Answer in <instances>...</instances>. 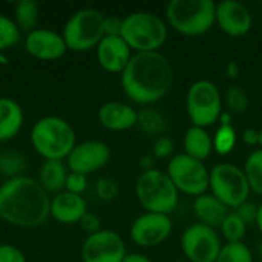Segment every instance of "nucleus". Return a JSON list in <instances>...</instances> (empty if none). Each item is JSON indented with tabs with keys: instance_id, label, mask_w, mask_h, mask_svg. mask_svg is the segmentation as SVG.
Returning a JSON list of instances; mask_svg holds the SVG:
<instances>
[{
	"instance_id": "31",
	"label": "nucleus",
	"mask_w": 262,
	"mask_h": 262,
	"mask_svg": "<svg viewBox=\"0 0 262 262\" xmlns=\"http://www.w3.org/2000/svg\"><path fill=\"white\" fill-rule=\"evenodd\" d=\"M246 223L236 213H229L221 224V232L227 243H243V238L246 236Z\"/></svg>"
},
{
	"instance_id": "10",
	"label": "nucleus",
	"mask_w": 262,
	"mask_h": 262,
	"mask_svg": "<svg viewBox=\"0 0 262 262\" xmlns=\"http://www.w3.org/2000/svg\"><path fill=\"white\" fill-rule=\"evenodd\" d=\"M166 173L177 190L186 195L201 196L209 189L210 172L203 161H198L186 154L172 157Z\"/></svg>"
},
{
	"instance_id": "13",
	"label": "nucleus",
	"mask_w": 262,
	"mask_h": 262,
	"mask_svg": "<svg viewBox=\"0 0 262 262\" xmlns=\"http://www.w3.org/2000/svg\"><path fill=\"white\" fill-rule=\"evenodd\" d=\"M111 160V147L98 140H88L77 143L69 157L66 158V166L69 172L91 175L101 167H104Z\"/></svg>"
},
{
	"instance_id": "20",
	"label": "nucleus",
	"mask_w": 262,
	"mask_h": 262,
	"mask_svg": "<svg viewBox=\"0 0 262 262\" xmlns=\"http://www.w3.org/2000/svg\"><path fill=\"white\" fill-rule=\"evenodd\" d=\"M25 123V112L18 101L9 97H0V143L15 138Z\"/></svg>"
},
{
	"instance_id": "8",
	"label": "nucleus",
	"mask_w": 262,
	"mask_h": 262,
	"mask_svg": "<svg viewBox=\"0 0 262 262\" xmlns=\"http://www.w3.org/2000/svg\"><path fill=\"white\" fill-rule=\"evenodd\" d=\"M186 109L192 126L206 129L216 123L223 112V98L216 84L210 80L192 83L186 97Z\"/></svg>"
},
{
	"instance_id": "4",
	"label": "nucleus",
	"mask_w": 262,
	"mask_h": 262,
	"mask_svg": "<svg viewBox=\"0 0 262 262\" xmlns=\"http://www.w3.org/2000/svg\"><path fill=\"white\" fill-rule=\"evenodd\" d=\"M166 18L183 35H203L216 23V3L212 0H172L166 8Z\"/></svg>"
},
{
	"instance_id": "37",
	"label": "nucleus",
	"mask_w": 262,
	"mask_h": 262,
	"mask_svg": "<svg viewBox=\"0 0 262 262\" xmlns=\"http://www.w3.org/2000/svg\"><path fill=\"white\" fill-rule=\"evenodd\" d=\"M244 223L246 226L249 224H256V218H258V206L255 203L246 201L244 204H241L236 212H235Z\"/></svg>"
},
{
	"instance_id": "43",
	"label": "nucleus",
	"mask_w": 262,
	"mask_h": 262,
	"mask_svg": "<svg viewBox=\"0 0 262 262\" xmlns=\"http://www.w3.org/2000/svg\"><path fill=\"white\" fill-rule=\"evenodd\" d=\"M123 262H152L147 256L141 255V253H127Z\"/></svg>"
},
{
	"instance_id": "19",
	"label": "nucleus",
	"mask_w": 262,
	"mask_h": 262,
	"mask_svg": "<svg viewBox=\"0 0 262 262\" xmlns=\"http://www.w3.org/2000/svg\"><path fill=\"white\" fill-rule=\"evenodd\" d=\"M97 117L104 129L123 132L137 126L138 111L121 101H107L98 109Z\"/></svg>"
},
{
	"instance_id": "33",
	"label": "nucleus",
	"mask_w": 262,
	"mask_h": 262,
	"mask_svg": "<svg viewBox=\"0 0 262 262\" xmlns=\"http://www.w3.org/2000/svg\"><path fill=\"white\" fill-rule=\"evenodd\" d=\"M88 189V177L81 175V173H75V172H69L68 178H66V184H64V190L74 195H81L84 193V190Z\"/></svg>"
},
{
	"instance_id": "6",
	"label": "nucleus",
	"mask_w": 262,
	"mask_h": 262,
	"mask_svg": "<svg viewBox=\"0 0 262 262\" xmlns=\"http://www.w3.org/2000/svg\"><path fill=\"white\" fill-rule=\"evenodd\" d=\"M178 190L167 177V173L152 169L141 172L135 184V195L138 203L150 213L169 215L177 209Z\"/></svg>"
},
{
	"instance_id": "38",
	"label": "nucleus",
	"mask_w": 262,
	"mask_h": 262,
	"mask_svg": "<svg viewBox=\"0 0 262 262\" xmlns=\"http://www.w3.org/2000/svg\"><path fill=\"white\" fill-rule=\"evenodd\" d=\"M78 226H80L81 230L86 232L88 235H92V233H97V232L101 230L100 218H98L95 213H92V212H88V213L81 218V221L78 223Z\"/></svg>"
},
{
	"instance_id": "32",
	"label": "nucleus",
	"mask_w": 262,
	"mask_h": 262,
	"mask_svg": "<svg viewBox=\"0 0 262 262\" xmlns=\"http://www.w3.org/2000/svg\"><path fill=\"white\" fill-rule=\"evenodd\" d=\"M226 101L227 106L232 112L236 114H243L249 109L250 101H249V95L246 94V91L239 86H230L226 92Z\"/></svg>"
},
{
	"instance_id": "22",
	"label": "nucleus",
	"mask_w": 262,
	"mask_h": 262,
	"mask_svg": "<svg viewBox=\"0 0 262 262\" xmlns=\"http://www.w3.org/2000/svg\"><path fill=\"white\" fill-rule=\"evenodd\" d=\"M68 173L69 169L63 161H43L38 169L37 181L48 193L55 195L64 190Z\"/></svg>"
},
{
	"instance_id": "23",
	"label": "nucleus",
	"mask_w": 262,
	"mask_h": 262,
	"mask_svg": "<svg viewBox=\"0 0 262 262\" xmlns=\"http://www.w3.org/2000/svg\"><path fill=\"white\" fill-rule=\"evenodd\" d=\"M183 146H184L186 155H189L198 161H203L207 157H210V154L213 150V138L209 135V132L206 129L192 126L184 134Z\"/></svg>"
},
{
	"instance_id": "45",
	"label": "nucleus",
	"mask_w": 262,
	"mask_h": 262,
	"mask_svg": "<svg viewBox=\"0 0 262 262\" xmlns=\"http://www.w3.org/2000/svg\"><path fill=\"white\" fill-rule=\"evenodd\" d=\"M256 226L262 233V203L258 206V218H256Z\"/></svg>"
},
{
	"instance_id": "47",
	"label": "nucleus",
	"mask_w": 262,
	"mask_h": 262,
	"mask_svg": "<svg viewBox=\"0 0 262 262\" xmlns=\"http://www.w3.org/2000/svg\"><path fill=\"white\" fill-rule=\"evenodd\" d=\"M259 146H261L262 149V127L259 129Z\"/></svg>"
},
{
	"instance_id": "16",
	"label": "nucleus",
	"mask_w": 262,
	"mask_h": 262,
	"mask_svg": "<svg viewBox=\"0 0 262 262\" xmlns=\"http://www.w3.org/2000/svg\"><path fill=\"white\" fill-rule=\"evenodd\" d=\"M216 25L230 37H243L252 29L253 18L246 5L226 0L216 5Z\"/></svg>"
},
{
	"instance_id": "3",
	"label": "nucleus",
	"mask_w": 262,
	"mask_h": 262,
	"mask_svg": "<svg viewBox=\"0 0 262 262\" xmlns=\"http://www.w3.org/2000/svg\"><path fill=\"white\" fill-rule=\"evenodd\" d=\"M29 141L45 161H63L77 146V134L68 120L48 115L32 124Z\"/></svg>"
},
{
	"instance_id": "39",
	"label": "nucleus",
	"mask_w": 262,
	"mask_h": 262,
	"mask_svg": "<svg viewBox=\"0 0 262 262\" xmlns=\"http://www.w3.org/2000/svg\"><path fill=\"white\" fill-rule=\"evenodd\" d=\"M123 18L118 17H104V35H121Z\"/></svg>"
},
{
	"instance_id": "35",
	"label": "nucleus",
	"mask_w": 262,
	"mask_h": 262,
	"mask_svg": "<svg viewBox=\"0 0 262 262\" xmlns=\"http://www.w3.org/2000/svg\"><path fill=\"white\" fill-rule=\"evenodd\" d=\"M152 154H154V158H158V160L169 158L173 154V141L167 135L155 138V143H154V147H152Z\"/></svg>"
},
{
	"instance_id": "29",
	"label": "nucleus",
	"mask_w": 262,
	"mask_h": 262,
	"mask_svg": "<svg viewBox=\"0 0 262 262\" xmlns=\"http://www.w3.org/2000/svg\"><path fill=\"white\" fill-rule=\"evenodd\" d=\"M21 38V32L17 28L14 18L0 14V52L15 46Z\"/></svg>"
},
{
	"instance_id": "15",
	"label": "nucleus",
	"mask_w": 262,
	"mask_h": 262,
	"mask_svg": "<svg viewBox=\"0 0 262 262\" xmlns=\"http://www.w3.org/2000/svg\"><path fill=\"white\" fill-rule=\"evenodd\" d=\"M23 45L31 57L41 61L58 60L69 51L63 35L48 28H37L26 34Z\"/></svg>"
},
{
	"instance_id": "11",
	"label": "nucleus",
	"mask_w": 262,
	"mask_h": 262,
	"mask_svg": "<svg viewBox=\"0 0 262 262\" xmlns=\"http://www.w3.org/2000/svg\"><path fill=\"white\" fill-rule=\"evenodd\" d=\"M181 249L190 262H216L223 246L215 229L196 223L184 230Z\"/></svg>"
},
{
	"instance_id": "7",
	"label": "nucleus",
	"mask_w": 262,
	"mask_h": 262,
	"mask_svg": "<svg viewBox=\"0 0 262 262\" xmlns=\"http://www.w3.org/2000/svg\"><path fill=\"white\" fill-rule=\"evenodd\" d=\"M66 46L74 52L95 49L104 37V15L95 8L75 11L63 26L61 32Z\"/></svg>"
},
{
	"instance_id": "17",
	"label": "nucleus",
	"mask_w": 262,
	"mask_h": 262,
	"mask_svg": "<svg viewBox=\"0 0 262 262\" xmlns=\"http://www.w3.org/2000/svg\"><path fill=\"white\" fill-rule=\"evenodd\" d=\"M95 51L98 64L111 74H121L134 55L121 35H104Z\"/></svg>"
},
{
	"instance_id": "44",
	"label": "nucleus",
	"mask_w": 262,
	"mask_h": 262,
	"mask_svg": "<svg viewBox=\"0 0 262 262\" xmlns=\"http://www.w3.org/2000/svg\"><path fill=\"white\" fill-rule=\"evenodd\" d=\"M218 121H220V126H233V118L230 112H221Z\"/></svg>"
},
{
	"instance_id": "40",
	"label": "nucleus",
	"mask_w": 262,
	"mask_h": 262,
	"mask_svg": "<svg viewBox=\"0 0 262 262\" xmlns=\"http://www.w3.org/2000/svg\"><path fill=\"white\" fill-rule=\"evenodd\" d=\"M243 140H244L246 144H250V146L259 144V130H256V129H247V130H244Z\"/></svg>"
},
{
	"instance_id": "5",
	"label": "nucleus",
	"mask_w": 262,
	"mask_h": 262,
	"mask_svg": "<svg viewBox=\"0 0 262 262\" xmlns=\"http://www.w3.org/2000/svg\"><path fill=\"white\" fill-rule=\"evenodd\" d=\"M121 38L135 52H158L167 40V26L152 12H132L123 18Z\"/></svg>"
},
{
	"instance_id": "34",
	"label": "nucleus",
	"mask_w": 262,
	"mask_h": 262,
	"mask_svg": "<svg viewBox=\"0 0 262 262\" xmlns=\"http://www.w3.org/2000/svg\"><path fill=\"white\" fill-rule=\"evenodd\" d=\"M95 192L101 201H112L118 195V186L111 178H100L95 186Z\"/></svg>"
},
{
	"instance_id": "18",
	"label": "nucleus",
	"mask_w": 262,
	"mask_h": 262,
	"mask_svg": "<svg viewBox=\"0 0 262 262\" xmlns=\"http://www.w3.org/2000/svg\"><path fill=\"white\" fill-rule=\"evenodd\" d=\"M86 213H88V203L81 195H74L63 190L51 196L49 218H52L60 224L64 226L78 224Z\"/></svg>"
},
{
	"instance_id": "14",
	"label": "nucleus",
	"mask_w": 262,
	"mask_h": 262,
	"mask_svg": "<svg viewBox=\"0 0 262 262\" xmlns=\"http://www.w3.org/2000/svg\"><path fill=\"white\" fill-rule=\"evenodd\" d=\"M172 233V220L169 215L146 212L140 215L130 226L132 241L144 249L157 247Z\"/></svg>"
},
{
	"instance_id": "28",
	"label": "nucleus",
	"mask_w": 262,
	"mask_h": 262,
	"mask_svg": "<svg viewBox=\"0 0 262 262\" xmlns=\"http://www.w3.org/2000/svg\"><path fill=\"white\" fill-rule=\"evenodd\" d=\"M236 130L233 126H220L213 135V150L220 155H229L236 146Z\"/></svg>"
},
{
	"instance_id": "41",
	"label": "nucleus",
	"mask_w": 262,
	"mask_h": 262,
	"mask_svg": "<svg viewBox=\"0 0 262 262\" xmlns=\"http://www.w3.org/2000/svg\"><path fill=\"white\" fill-rule=\"evenodd\" d=\"M226 74L230 80H238L239 74H241V66L238 64V61L230 60L226 66Z\"/></svg>"
},
{
	"instance_id": "12",
	"label": "nucleus",
	"mask_w": 262,
	"mask_h": 262,
	"mask_svg": "<svg viewBox=\"0 0 262 262\" xmlns=\"http://www.w3.org/2000/svg\"><path fill=\"white\" fill-rule=\"evenodd\" d=\"M127 250L123 238L109 229L88 235L81 244L83 262H123Z\"/></svg>"
},
{
	"instance_id": "30",
	"label": "nucleus",
	"mask_w": 262,
	"mask_h": 262,
	"mask_svg": "<svg viewBox=\"0 0 262 262\" xmlns=\"http://www.w3.org/2000/svg\"><path fill=\"white\" fill-rule=\"evenodd\" d=\"M216 262H253V256L244 243H227L223 246Z\"/></svg>"
},
{
	"instance_id": "26",
	"label": "nucleus",
	"mask_w": 262,
	"mask_h": 262,
	"mask_svg": "<svg viewBox=\"0 0 262 262\" xmlns=\"http://www.w3.org/2000/svg\"><path fill=\"white\" fill-rule=\"evenodd\" d=\"M26 170V158L20 152L5 150L0 152V175L6 177V180L21 177Z\"/></svg>"
},
{
	"instance_id": "46",
	"label": "nucleus",
	"mask_w": 262,
	"mask_h": 262,
	"mask_svg": "<svg viewBox=\"0 0 262 262\" xmlns=\"http://www.w3.org/2000/svg\"><path fill=\"white\" fill-rule=\"evenodd\" d=\"M0 60H2V63H8V58L6 57H3V54L0 52Z\"/></svg>"
},
{
	"instance_id": "21",
	"label": "nucleus",
	"mask_w": 262,
	"mask_h": 262,
	"mask_svg": "<svg viewBox=\"0 0 262 262\" xmlns=\"http://www.w3.org/2000/svg\"><path fill=\"white\" fill-rule=\"evenodd\" d=\"M229 207H226L216 196L212 193H204L201 196H196L193 201V212L201 221V224H206L212 229L221 227L223 221L229 215Z\"/></svg>"
},
{
	"instance_id": "36",
	"label": "nucleus",
	"mask_w": 262,
	"mask_h": 262,
	"mask_svg": "<svg viewBox=\"0 0 262 262\" xmlns=\"http://www.w3.org/2000/svg\"><path fill=\"white\" fill-rule=\"evenodd\" d=\"M0 262H28V259L18 247L3 243L0 244Z\"/></svg>"
},
{
	"instance_id": "48",
	"label": "nucleus",
	"mask_w": 262,
	"mask_h": 262,
	"mask_svg": "<svg viewBox=\"0 0 262 262\" xmlns=\"http://www.w3.org/2000/svg\"><path fill=\"white\" fill-rule=\"evenodd\" d=\"M259 256H261V259H262V241L259 243Z\"/></svg>"
},
{
	"instance_id": "27",
	"label": "nucleus",
	"mask_w": 262,
	"mask_h": 262,
	"mask_svg": "<svg viewBox=\"0 0 262 262\" xmlns=\"http://www.w3.org/2000/svg\"><path fill=\"white\" fill-rule=\"evenodd\" d=\"M244 173L249 181L250 190L262 195V149L253 150L244 164Z\"/></svg>"
},
{
	"instance_id": "9",
	"label": "nucleus",
	"mask_w": 262,
	"mask_h": 262,
	"mask_svg": "<svg viewBox=\"0 0 262 262\" xmlns=\"http://www.w3.org/2000/svg\"><path fill=\"white\" fill-rule=\"evenodd\" d=\"M209 187L226 207L238 209L249 201L250 186L243 169L235 164L221 163L210 170Z\"/></svg>"
},
{
	"instance_id": "42",
	"label": "nucleus",
	"mask_w": 262,
	"mask_h": 262,
	"mask_svg": "<svg viewBox=\"0 0 262 262\" xmlns=\"http://www.w3.org/2000/svg\"><path fill=\"white\" fill-rule=\"evenodd\" d=\"M154 157L152 155H146V157H143L141 160H140V167L143 169V172H147V170H152L154 169Z\"/></svg>"
},
{
	"instance_id": "25",
	"label": "nucleus",
	"mask_w": 262,
	"mask_h": 262,
	"mask_svg": "<svg viewBox=\"0 0 262 262\" xmlns=\"http://www.w3.org/2000/svg\"><path fill=\"white\" fill-rule=\"evenodd\" d=\"M137 127H140L141 132H144L149 137H163L164 132L167 130V120L166 117L152 107H144L138 111V118H137Z\"/></svg>"
},
{
	"instance_id": "24",
	"label": "nucleus",
	"mask_w": 262,
	"mask_h": 262,
	"mask_svg": "<svg viewBox=\"0 0 262 262\" xmlns=\"http://www.w3.org/2000/svg\"><path fill=\"white\" fill-rule=\"evenodd\" d=\"M40 17V5L35 0H18L14 6V21L20 32L29 34L37 29Z\"/></svg>"
},
{
	"instance_id": "2",
	"label": "nucleus",
	"mask_w": 262,
	"mask_h": 262,
	"mask_svg": "<svg viewBox=\"0 0 262 262\" xmlns=\"http://www.w3.org/2000/svg\"><path fill=\"white\" fill-rule=\"evenodd\" d=\"M173 77V68L163 54L135 52L121 72V89L134 103L147 106L170 91Z\"/></svg>"
},
{
	"instance_id": "1",
	"label": "nucleus",
	"mask_w": 262,
	"mask_h": 262,
	"mask_svg": "<svg viewBox=\"0 0 262 262\" xmlns=\"http://www.w3.org/2000/svg\"><path fill=\"white\" fill-rule=\"evenodd\" d=\"M51 196L32 177H17L0 184V220L23 229H34L49 218Z\"/></svg>"
}]
</instances>
